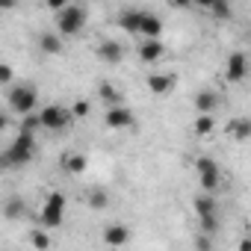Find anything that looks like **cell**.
<instances>
[{
  "label": "cell",
  "instance_id": "cell-17",
  "mask_svg": "<svg viewBox=\"0 0 251 251\" xmlns=\"http://www.w3.org/2000/svg\"><path fill=\"white\" fill-rule=\"evenodd\" d=\"M86 166H89V160H86L83 154H77V151H74V154L68 151V154L62 157V169H65L68 175H83V172H86Z\"/></svg>",
  "mask_w": 251,
  "mask_h": 251
},
{
  "label": "cell",
  "instance_id": "cell-34",
  "mask_svg": "<svg viewBox=\"0 0 251 251\" xmlns=\"http://www.w3.org/2000/svg\"><path fill=\"white\" fill-rule=\"evenodd\" d=\"M239 251H251V239H242L239 242Z\"/></svg>",
  "mask_w": 251,
  "mask_h": 251
},
{
  "label": "cell",
  "instance_id": "cell-6",
  "mask_svg": "<svg viewBox=\"0 0 251 251\" xmlns=\"http://www.w3.org/2000/svg\"><path fill=\"white\" fill-rule=\"evenodd\" d=\"M195 169H198V183H201V189H204V192H213V189L219 186V180H222V172H219L216 160L198 157V160H195Z\"/></svg>",
  "mask_w": 251,
  "mask_h": 251
},
{
  "label": "cell",
  "instance_id": "cell-7",
  "mask_svg": "<svg viewBox=\"0 0 251 251\" xmlns=\"http://www.w3.org/2000/svg\"><path fill=\"white\" fill-rule=\"evenodd\" d=\"M103 124H106L109 130H127V127H133V124H136V118H133V112H130L127 106L115 103V106H109V109H106Z\"/></svg>",
  "mask_w": 251,
  "mask_h": 251
},
{
  "label": "cell",
  "instance_id": "cell-35",
  "mask_svg": "<svg viewBox=\"0 0 251 251\" xmlns=\"http://www.w3.org/2000/svg\"><path fill=\"white\" fill-rule=\"evenodd\" d=\"M195 3H198L201 9H210V6H213V0H195Z\"/></svg>",
  "mask_w": 251,
  "mask_h": 251
},
{
  "label": "cell",
  "instance_id": "cell-32",
  "mask_svg": "<svg viewBox=\"0 0 251 251\" xmlns=\"http://www.w3.org/2000/svg\"><path fill=\"white\" fill-rule=\"evenodd\" d=\"M0 6H3V12H9L15 6V0H0Z\"/></svg>",
  "mask_w": 251,
  "mask_h": 251
},
{
  "label": "cell",
  "instance_id": "cell-26",
  "mask_svg": "<svg viewBox=\"0 0 251 251\" xmlns=\"http://www.w3.org/2000/svg\"><path fill=\"white\" fill-rule=\"evenodd\" d=\"M201 230L204 233H216L219 230V219L216 216H201Z\"/></svg>",
  "mask_w": 251,
  "mask_h": 251
},
{
  "label": "cell",
  "instance_id": "cell-30",
  "mask_svg": "<svg viewBox=\"0 0 251 251\" xmlns=\"http://www.w3.org/2000/svg\"><path fill=\"white\" fill-rule=\"evenodd\" d=\"M6 216H9V219H15V216H18V201H9V207H6Z\"/></svg>",
  "mask_w": 251,
  "mask_h": 251
},
{
  "label": "cell",
  "instance_id": "cell-11",
  "mask_svg": "<svg viewBox=\"0 0 251 251\" xmlns=\"http://www.w3.org/2000/svg\"><path fill=\"white\" fill-rule=\"evenodd\" d=\"M142 18H145V12H139V9H127V12H121V15H118V27H121L124 33L139 36V30H142Z\"/></svg>",
  "mask_w": 251,
  "mask_h": 251
},
{
  "label": "cell",
  "instance_id": "cell-9",
  "mask_svg": "<svg viewBox=\"0 0 251 251\" xmlns=\"http://www.w3.org/2000/svg\"><path fill=\"white\" fill-rule=\"evenodd\" d=\"M98 56H100V62H106V65H118V62L124 59V48H121L115 39H103V42L98 45Z\"/></svg>",
  "mask_w": 251,
  "mask_h": 251
},
{
  "label": "cell",
  "instance_id": "cell-20",
  "mask_svg": "<svg viewBox=\"0 0 251 251\" xmlns=\"http://www.w3.org/2000/svg\"><path fill=\"white\" fill-rule=\"evenodd\" d=\"M98 92H100V100H103L106 106L121 103V95H118V89H115L112 83H100V86H98Z\"/></svg>",
  "mask_w": 251,
  "mask_h": 251
},
{
  "label": "cell",
  "instance_id": "cell-4",
  "mask_svg": "<svg viewBox=\"0 0 251 251\" xmlns=\"http://www.w3.org/2000/svg\"><path fill=\"white\" fill-rule=\"evenodd\" d=\"M65 219V195L62 192H50L45 198V207H42V225L45 227H59Z\"/></svg>",
  "mask_w": 251,
  "mask_h": 251
},
{
  "label": "cell",
  "instance_id": "cell-13",
  "mask_svg": "<svg viewBox=\"0 0 251 251\" xmlns=\"http://www.w3.org/2000/svg\"><path fill=\"white\" fill-rule=\"evenodd\" d=\"M127 239H130V230L124 227V225H109V227L103 230V242H106V245H112V248L127 245Z\"/></svg>",
  "mask_w": 251,
  "mask_h": 251
},
{
  "label": "cell",
  "instance_id": "cell-23",
  "mask_svg": "<svg viewBox=\"0 0 251 251\" xmlns=\"http://www.w3.org/2000/svg\"><path fill=\"white\" fill-rule=\"evenodd\" d=\"M24 121H21V130H39L42 127V115H36V112H27V115H21Z\"/></svg>",
  "mask_w": 251,
  "mask_h": 251
},
{
  "label": "cell",
  "instance_id": "cell-2",
  "mask_svg": "<svg viewBox=\"0 0 251 251\" xmlns=\"http://www.w3.org/2000/svg\"><path fill=\"white\" fill-rule=\"evenodd\" d=\"M36 103H39V92H36L33 83L12 86V92H9V109H12V112H18V115L36 112Z\"/></svg>",
  "mask_w": 251,
  "mask_h": 251
},
{
  "label": "cell",
  "instance_id": "cell-21",
  "mask_svg": "<svg viewBox=\"0 0 251 251\" xmlns=\"http://www.w3.org/2000/svg\"><path fill=\"white\" fill-rule=\"evenodd\" d=\"M213 112H198V121H195V133L198 136H210L213 133Z\"/></svg>",
  "mask_w": 251,
  "mask_h": 251
},
{
  "label": "cell",
  "instance_id": "cell-1",
  "mask_svg": "<svg viewBox=\"0 0 251 251\" xmlns=\"http://www.w3.org/2000/svg\"><path fill=\"white\" fill-rule=\"evenodd\" d=\"M33 151H36V136H33V130H21V133L15 136V142L6 148L3 163H6V166H24V163L33 160Z\"/></svg>",
  "mask_w": 251,
  "mask_h": 251
},
{
  "label": "cell",
  "instance_id": "cell-12",
  "mask_svg": "<svg viewBox=\"0 0 251 251\" xmlns=\"http://www.w3.org/2000/svg\"><path fill=\"white\" fill-rule=\"evenodd\" d=\"M175 83H177V74H151L148 77V89L154 95H169L175 89Z\"/></svg>",
  "mask_w": 251,
  "mask_h": 251
},
{
  "label": "cell",
  "instance_id": "cell-5",
  "mask_svg": "<svg viewBox=\"0 0 251 251\" xmlns=\"http://www.w3.org/2000/svg\"><path fill=\"white\" fill-rule=\"evenodd\" d=\"M39 115H42V127H48V130H62V127H68L71 118H74V112L65 109V106H59V103L45 106Z\"/></svg>",
  "mask_w": 251,
  "mask_h": 251
},
{
  "label": "cell",
  "instance_id": "cell-19",
  "mask_svg": "<svg viewBox=\"0 0 251 251\" xmlns=\"http://www.w3.org/2000/svg\"><path fill=\"white\" fill-rule=\"evenodd\" d=\"M195 213L198 216H216V201H213L210 192H204V195L195 198Z\"/></svg>",
  "mask_w": 251,
  "mask_h": 251
},
{
  "label": "cell",
  "instance_id": "cell-14",
  "mask_svg": "<svg viewBox=\"0 0 251 251\" xmlns=\"http://www.w3.org/2000/svg\"><path fill=\"white\" fill-rule=\"evenodd\" d=\"M160 33H163V21H160V18H157L154 12H145L139 36H142V39H160Z\"/></svg>",
  "mask_w": 251,
  "mask_h": 251
},
{
  "label": "cell",
  "instance_id": "cell-22",
  "mask_svg": "<svg viewBox=\"0 0 251 251\" xmlns=\"http://www.w3.org/2000/svg\"><path fill=\"white\" fill-rule=\"evenodd\" d=\"M106 204H109V195H106L103 189H92V192H89V207H92V210H103Z\"/></svg>",
  "mask_w": 251,
  "mask_h": 251
},
{
  "label": "cell",
  "instance_id": "cell-10",
  "mask_svg": "<svg viewBox=\"0 0 251 251\" xmlns=\"http://www.w3.org/2000/svg\"><path fill=\"white\" fill-rule=\"evenodd\" d=\"M163 56H166V45L160 39H142V45H139V59L142 62H157Z\"/></svg>",
  "mask_w": 251,
  "mask_h": 251
},
{
  "label": "cell",
  "instance_id": "cell-27",
  "mask_svg": "<svg viewBox=\"0 0 251 251\" xmlns=\"http://www.w3.org/2000/svg\"><path fill=\"white\" fill-rule=\"evenodd\" d=\"M89 100H77V103H71V112H74V118H86L89 115Z\"/></svg>",
  "mask_w": 251,
  "mask_h": 251
},
{
  "label": "cell",
  "instance_id": "cell-18",
  "mask_svg": "<svg viewBox=\"0 0 251 251\" xmlns=\"http://www.w3.org/2000/svg\"><path fill=\"white\" fill-rule=\"evenodd\" d=\"M39 48H42L45 53L56 56V53H62V39H59V36H53V33H45V36L39 39Z\"/></svg>",
  "mask_w": 251,
  "mask_h": 251
},
{
  "label": "cell",
  "instance_id": "cell-29",
  "mask_svg": "<svg viewBox=\"0 0 251 251\" xmlns=\"http://www.w3.org/2000/svg\"><path fill=\"white\" fill-rule=\"evenodd\" d=\"M45 3H48V9H56V12H59V9H65V6H71V3H74V0H45Z\"/></svg>",
  "mask_w": 251,
  "mask_h": 251
},
{
  "label": "cell",
  "instance_id": "cell-33",
  "mask_svg": "<svg viewBox=\"0 0 251 251\" xmlns=\"http://www.w3.org/2000/svg\"><path fill=\"white\" fill-rule=\"evenodd\" d=\"M195 245H198V248H210V245H213V242H210V239H207V236H201V239H198V242H195Z\"/></svg>",
  "mask_w": 251,
  "mask_h": 251
},
{
  "label": "cell",
  "instance_id": "cell-15",
  "mask_svg": "<svg viewBox=\"0 0 251 251\" xmlns=\"http://www.w3.org/2000/svg\"><path fill=\"white\" fill-rule=\"evenodd\" d=\"M227 136L236 139V142L251 139V121H248V118H236V121H230V124H227Z\"/></svg>",
  "mask_w": 251,
  "mask_h": 251
},
{
  "label": "cell",
  "instance_id": "cell-25",
  "mask_svg": "<svg viewBox=\"0 0 251 251\" xmlns=\"http://www.w3.org/2000/svg\"><path fill=\"white\" fill-rule=\"evenodd\" d=\"M30 242H33L36 248H50V236L42 233V230H33V233H30Z\"/></svg>",
  "mask_w": 251,
  "mask_h": 251
},
{
  "label": "cell",
  "instance_id": "cell-31",
  "mask_svg": "<svg viewBox=\"0 0 251 251\" xmlns=\"http://www.w3.org/2000/svg\"><path fill=\"white\" fill-rule=\"evenodd\" d=\"M189 3H195V0H172V6H175V9H186Z\"/></svg>",
  "mask_w": 251,
  "mask_h": 251
},
{
  "label": "cell",
  "instance_id": "cell-24",
  "mask_svg": "<svg viewBox=\"0 0 251 251\" xmlns=\"http://www.w3.org/2000/svg\"><path fill=\"white\" fill-rule=\"evenodd\" d=\"M210 12L219 18V21H225V18H230V6H227V0H213V6H210Z\"/></svg>",
  "mask_w": 251,
  "mask_h": 251
},
{
  "label": "cell",
  "instance_id": "cell-3",
  "mask_svg": "<svg viewBox=\"0 0 251 251\" xmlns=\"http://www.w3.org/2000/svg\"><path fill=\"white\" fill-rule=\"evenodd\" d=\"M83 24H86V9L83 6H65V9H59V15H56V27H59V36H77L80 30H83Z\"/></svg>",
  "mask_w": 251,
  "mask_h": 251
},
{
  "label": "cell",
  "instance_id": "cell-8",
  "mask_svg": "<svg viewBox=\"0 0 251 251\" xmlns=\"http://www.w3.org/2000/svg\"><path fill=\"white\" fill-rule=\"evenodd\" d=\"M245 74H248V56L239 53V50L230 53L227 62H225V77H227V83H242Z\"/></svg>",
  "mask_w": 251,
  "mask_h": 251
},
{
  "label": "cell",
  "instance_id": "cell-28",
  "mask_svg": "<svg viewBox=\"0 0 251 251\" xmlns=\"http://www.w3.org/2000/svg\"><path fill=\"white\" fill-rule=\"evenodd\" d=\"M0 83H3V86H9L12 83V68L3 62V65H0Z\"/></svg>",
  "mask_w": 251,
  "mask_h": 251
},
{
  "label": "cell",
  "instance_id": "cell-16",
  "mask_svg": "<svg viewBox=\"0 0 251 251\" xmlns=\"http://www.w3.org/2000/svg\"><path fill=\"white\" fill-rule=\"evenodd\" d=\"M219 106V95L213 92V89H201L198 95H195V109L198 112H213Z\"/></svg>",
  "mask_w": 251,
  "mask_h": 251
}]
</instances>
